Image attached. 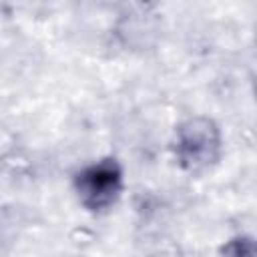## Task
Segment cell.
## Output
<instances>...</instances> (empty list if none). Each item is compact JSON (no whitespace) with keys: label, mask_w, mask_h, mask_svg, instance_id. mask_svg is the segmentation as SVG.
Listing matches in <instances>:
<instances>
[{"label":"cell","mask_w":257,"mask_h":257,"mask_svg":"<svg viewBox=\"0 0 257 257\" xmlns=\"http://www.w3.org/2000/svg\"><path fill=\"white\" fill-rule=\"evenodd\" d=\"M72 191L82 209L92 215L112 209L124 191V171L114 157H102L80 167L72 177Z\"/></svg>","instance_id":"7a4b0ae2"},{"label":"cell","mask_w":257,"mask_h":257,"mask_svg":"<svg viewBox=\"0 0 257 257\" xmlns=\"http://www.w3.org/2000/svg\"><path fill=\"white\" fill-rule=\"evenodd\" d=\"M223 137L219 124L205 114L183 118L173 137V155L177 165L193 175L209 171L221 159Z\"/></svg>","instance_id":"6da1fadb"},{"label":"cell","mask_w":257,"mask_h":257,"mask_svg":"<svg viewBox=\"0 0 257 257\" xmlns=\"http://www.w3.org/2000/svg\"><path fill=\"white\" fill-rule=\"evenodd\" d=\"M219 253L231 257H257V239L249 235H233L219 247Z\"/></svg>","instance_id":"3957f363"}]
</instances>
